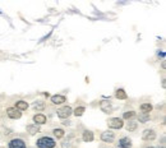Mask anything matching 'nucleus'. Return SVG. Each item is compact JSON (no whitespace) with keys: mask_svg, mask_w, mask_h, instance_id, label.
I'll list each match as a JSON object with an SVG mask.
<instances>
[{"mask_svg":"<svg viewBox=\"0 0 166 148\" xmlns=\"http://www.w3.org/2000/svg\"><path fill=\"white\" fill-rule=\"evenodd\" d=\"M36 146H37V148H55L56 147V142H55L54 138L44 135V137H40L36 140Z\"/></svg>","mask_w":166,"mask_h":148,"instance_id":"f257e3e1","label":"nucleus"},{"mask_svg":"<svg viewBox=\"0 0 166 148\" xmlns=\"http://www.w3.org/2000/svg\"><path fill=\"white\" fill-rule=\"evenodd\" d=\"M72 114H73V110H72V107H70V106H63V107L58 109V111H56L58 118L63 119V120H65V119H69V116H70Z\"/></svg>","mask_w":166,"mask_h":148,"instance_id":"f03ea898","label":"nucleus"},{"mask_svg":"<svg viewBox=\"0 0 166 148\" xmlns=\"http://www.w3.org/2000/svg\"><path fill=\"white\" fill-rule=\"evenodd\" d=\"M8 148H26V140L19 137H15L9 140Z\"/></svg>","mask_w":166,"mask_h":148,"instance_id":"7ed1b4c3","label":"nucleus"},{"mask_svg":"<svg viewBox=\"0 0 166 148\" xmlns=\"http://www.w3.org/2000/svg\"><path fill=\"white\" fill-rule=\"evenodd\" d=\"M124 125V121L121 118H110L107 120V126L110 129H121Z\"/></svg>","mask_w":166,"mask_h":148,"instance_id":"20e7f679","label":"nucleus"},{"mask_svg":"<svg viewBox=\"0 0 166 148\" xmlns=\"http://www.w3.org/2000/svg\"><path fill=\"white\" fill-rule=\"evenodd\" d=\"M116 138V134L113 130H106L101 133V140L103 143H113Z\"/></svg>","mask_w":166,"mask_h":148,"instance_id":"39448f33","label":"nucleus"},{"mask_svg":"<svg viewBox=\"0 0 166 148\" xmlns=\"http://www.w3.org/2000/svg\"><path fill=\"white\" fill-rule=\"evenodd\" d=\"M7 116L9 119H12V120H17V119H21V116H22V113L19 110H17L15 107H8L7 109Z\"/></svg>","mask_w":166,"mask_h":148,"instance_id":"423d86ee","label":"nucleus"},{"mask_svg":"<svg viewBox=\"0 0 166 148\" xmlns=\"http://www.w3.org/2000/svg\"><path fill=\"white\" fill-rule=\"evenodd\" d=\"M142 139L144 142H152L156 139V132L153 129H146L142 133Z\"/></svg>","mask_w":166,"mask_h":148,"instance_id":"0eeeda50","label":"nucleus"},{"mask_svg":"<svg viewBox=\"0 0 166 148\" xmlns=\"http://www.w3.org/2000/svg\"><path fill=\"white\" fill-rule=\"evenodd\" d=\"M118 148H133V143H132V139L129 137H121L118 143H116Z\"/></svg>","mask_w":166,"mask_h":148,"instance_id":"6e6552de","label":"nucleus"},{"mask_svg":"<svg viewBox=\"0 0 166 148\" xmlns=\"http://www.w3.org/2000/svg\"><path fill=\"white\" fill-rule=\"evenodd\" d=\"M100 109L105 114H111L113 113V103L110 101H101L100 102Z\"/></svg>","mask_w":166,"mask_h":148,"instance_id":"1a4fd4ad","label":"nucleus"},{"mask_svg":"<svg viewBox=\"0 0 166 148\" xmlns=\"http://www.w3.org/2000/svg\"><path fill=\"white\" fill-rule=\"evenodd\" d=\"M46 121H47V118H46V115H44V114H36L33 116V123L36 125L46 124Z\"/></svg>","mask_w":166,"mask_h":148,"instance_id":"9d476101","label":"nucleus"},{"mask_svg":"<svg viewBox=\"0 0 166 148\" xmlns=\"http://www.w3.org/2000/svg\"><path fill=\"white\" fill-rule=\"evenodd\" d=\"M51 102L54 105H61L66 102V97L63 96V95H55V96H51Z\"/></svg>","mask_w":166,"mask_h":148,"instance_id":"9b49d317","label":"nucleus"},{"mask_svg":"<svg viewBox=\"0 0 166 148\" xmlns=\"http://www.w3.org/2000/svg\"><path fill=\"white\" fill-rule=\"evenodd\" d=\"M125 129H127L129 133L137 132V129H138V123L134 121V120H129V121L127 123V125H125Z\"/></svg>","mask_w":166,"mask_h":148,"instance_id":"f8f14e48","label":"nucleus"},{"mask_svg":"<svg viewBox=\"0 0 166 148\" xmlns=\"http://www.w3.org/2000/svg\"><path fill=\"white\" fill-rule=\"evenodd\" d=\"M152 109H153V106H152L151 102H144L139 106V110H141V113L142 114H150L152 111Z\"/></svg>","mask_w":166,"mask_h":148,"instance_id":"ddd939ff","label":"nucleus"},{"mask_svg":"<svg viewBox=\"0 0 166 148\" xmlns=\"http://www.w3.org/2000/svg\"><path fill=\"white\" fill-rule=\"evenodd\" d=\"M93 133H92L91 130H83V133H82V139H83V142H92L93 140Z\"/></svg>","mask_w":166,"mask_h":148,"instance_id":"4468645a","label":"nucleus"},{"mask_svg":"<svg viewBox=\"0 0 166 148\" xmlns=\"http://www.w3.org/2000/svg\"><path fill=\"white\" fill-rule=\"evenodd\" d=\"M115 97L118 98V100H127L128 95H127V92L123 89V88H119V89L115 91Z\"/></svg>","mask_w":166,"mask_h":148,"instance_id":"2eb2a0df","label":"nucleus"},{"mask_svg":"<svg viewBox=\"0 0 166 148\" xmlns=\"http://www.w3.org/2000/svg\"><path fill=\"white\" fill-rule=\"evenodd\" d=\"M53 134H54V137L56 139H61L65 135V132L61 128H54L53 129Z\"/></svg>","mask_w":166,"mask_h":148,"instance_id":"dca6fc26","label":"nucleus"},{"mask_svg":"<svg viewBox=\"0 0 166 148\" xmlns=\"http://www.w3.org/2000/svg\"><path fill=\"white\" fill-rule=\"evenodd\" d=\"M15 109L19 110V111H24V110L28 109V103L26 101H23V100H19V101L15 102Z\"/></svg>","mask_w":166,"mask_h":148,"instance_id":"f3484780","label":"nucleus"},{"mask_svg":"<svg viewBox=\"0 0 166 148\" xmlns=\"http://www.w3.org/2000/svg\"><path fill=\"white\" fill-rule=\"evenodd\" d=\"M136 111H133V110H130V111H125L124 114H123V119H125V120H132L133 118H136Z\"/></svg>","mask_w":166,"mask_h":148,"instance_id":"a211bd4d","label":"nucleus"},{"mask_svg":"<svg viewBox=\"0 0 166 148\" xmlns=\"http://www.w3.org/2000/svg\"><path fill=\"white\" fill-rule=\"evenodd\" d=\"M27 132L29 134H36V133L40 132V128H39V125H36V124H29V125H27Z\"/></svg>","mask_w":166,"mask_h":148,"instance_id":"6ab92c4d","label":"nucleus"},{"mask_svg":"<svg viewBox=\"0 0 166 148\" xmlns=\"http://www.w3.org/2000/svg\"><path fill=\"white\" fill-rule=\"evenodd\" d=\"M32 106H33L35 110H44V109H45V102H44V101H41V100L35 101Z\"/></svg>","mask_w":166,"mask_h":148,"instance_id":"aec40b11","label":"nucleus"},{"mask_svg":"<svg viewBox=\"0 0 166 148\" xmlns=\"http://www.w3.org/2000/svg\"><path fill=\"white\" fill-rule=\"evenodd\" d=\"M84 111H86V107H84V106H79V107H77L74 111H73V114H74L77 118H78V116H82V115L84 114Z\"/></svg>","mask_w":166,"mask_h":148,"instance_id":"412c9836","label":"nucleus"},{"mask_svg":"<svg viewBox=\"0 0 166 148\" xmlns=\"http://www.w3.org/2000/svg\"><path fill=\"white\" fill-rule=\"evenodd\" d=\"M150 119H151L150 114H141V115H139V118H138L139 123H143V124H144V123H147V121H148Z\"/></svg>","mask_w":166,"mask_h":148,"instance_id":"4be33fe9","label":"nucleus"},{"mask_svg":"<svg viewBox=\"0 0 166 148\" xmlns=\"http://www.w3.org/2000/svg\"><path fill=\"white\" fill-rule=\"evenodd\" d=\"M63 148H70V140H64L63 144H61Z\"/></svg>","mask_w":166,"mask_h":148,"instance_id":"5701e85b","label":"nucleus"},{"mask_svg":"<svg viewBox=\"0 0 166 148\" xmlns=\"http://www.w3.org/2000/svg\"><path fill=\"white\" fill-rule=\"evenodd\" d=\"M70 123H72V121H70L69 119H68V120H64V121H63V125H68V126H69Z\"/></svg>","mask_w":166,"mask_h":148,"instance_id":"b1692460","label":"nucleus"},{"mask_svg":"<svg viewBox=\"0 0 166 148\" xmlns=\"http://www.w3.org/2000/svg\"><path fill=\"white\" fill-rule=\"evenodd\" d=\"M147 148H157V147H147Z\"/></svg>","mask_w":166,"mask_h":148,"instance_id":"393cba45","label":"nucleus"},{"mask_svg":"<svg viewBox=\"0 0 166 148\" xmlns=\"http://www.w3.org/2000/svg\"><path fill=\"white\" fill-rule=\"evenodd\" d=\"M106 148H110V147H106Z\"/></svg>","mask_w":166,"mask_h":148,"instance_id":"a878e982","label":"nucleus"}]
</instances>
